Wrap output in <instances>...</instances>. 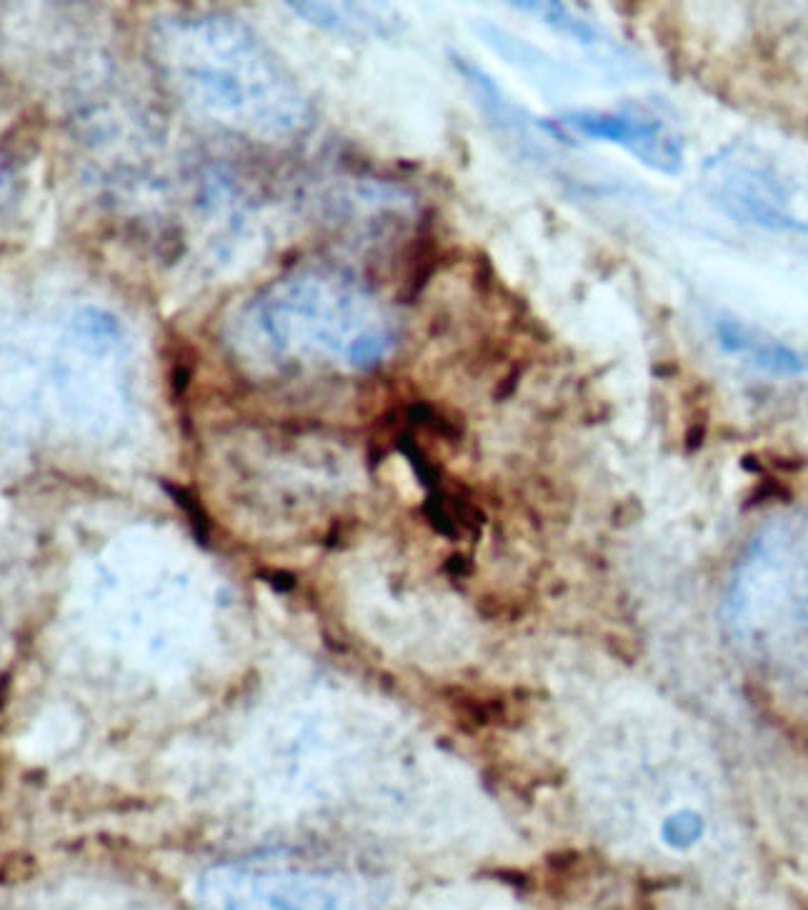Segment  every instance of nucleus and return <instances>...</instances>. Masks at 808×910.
Returning <instances> with one entry per match:
<instances>
[{"label":"nucleus","instance_id":"1","mask_svg":"<svg viewBox=\"0 0 808 910\" xmlns=\"http://www.w3.org/2000/svg\"><path fill=\"white\" fill-rule=\"evenodd\" d=\"M258 353L296 370H371L391 353L393 328L381 305L353 280L301 270L268 285L251 310Z\"/></svg>","mask_w":808,"mask_h":910},{"label":"nucleus","instance_id":"2","mask_svg":"<svg viewBox=\"0 0 808 910\" xmlns=\"http://www.w3.org/2000/svg\"><path fill=\"white\" fill-rule=\"evenodd\" d=\"M723 625L738 653L781 678L808 675V513L763 523L723 593Z\"/></svg>","mask_w":808,"mask_h":910},{"label":"nucleus","instance_id":"3","mask_svg":"<svg viewBox=\"0 0 808 910\" xmlns=\"http://www.w3.org/2000/svg\"><path fill=\"white\" fill-rule=\"evenodd\" d=\"M703 170L708 198L726 215L776 233H808V188L758 150H721Z\"/></svg>","mask_w":808,"mask_h":910},{"label":"nucleus","instance_id":"4","mask_svg":"<svg viewBox=\"0 0 808 910\" xmlns=\"http://www.w3.org/2000/svg\"><path fill=\"white\" fill-rule=\"evenodd\" d=\"M561 128L591 140L626 148L643 165L661 173H678L683 163L681 140L663 120L633 110H576L556 120Z\"/></svg>","mask_w":808,"mask_h":910},{"label":"nucleus","instance_id":"5","mask_svg":"<svg viewBox=\"0 0 808 910\" xmlns=\"http://www.w3.org/2000/svg\"><path fill=\"white\" fill-rule=\"evenodd\" d=\"M713 335L723 353L771 378H798L808 370L806 355L733 315H721L713 323Z\"/></svg>","mask_w":808,"mask_h":910}]
</instances>
